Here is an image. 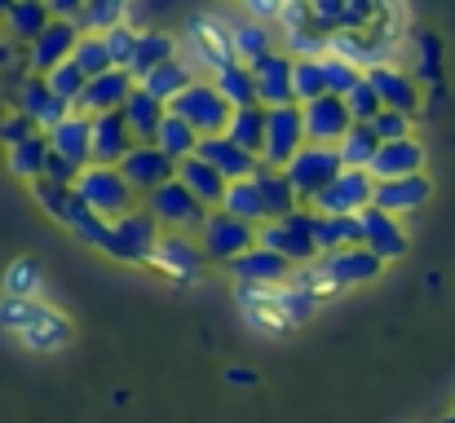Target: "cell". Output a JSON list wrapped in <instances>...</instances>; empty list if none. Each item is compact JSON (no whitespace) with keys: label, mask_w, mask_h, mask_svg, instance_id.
Here are the masks:
<instances>
[{"label":"cell","mask_w":455,"mask_h":423,"mask_svg":"<svg viewBox=\"0 0 455 423\" xmlns=\"http://www.w3.org/2000/svg\"><path fill=\"white\" fill-rule=\"evenodd\" d=\"M0 331H9L18 344L36 353H53L71 344V317L44 300H0Z\"/></svg>","instance_id":"6da1fadb"},{"label":"cell","mask_w":455,"mask_h":423,"mask_svg":"<svg viewBox=\"0 0 455 423\" xmlns=\"http://www.w3.org/2000/svg\"><path fill=\"white\" fill-rule=\"evenodd\" d=\"M71 190L80 194V203H84L98 221H120L124 212L138 208V194L124 185V176H120L116 168H93V163H89V168L76 176Z\"/></svg>","instance_id":"7a4b0ae2"},{"label":"cell","mask_w":455,"mask_h":423,"mask_svg":"<svg viewBox=\"0 0 455 423\" xmlns=\"http://www.w3.org/2000/svg\"><path fill=\"white\" fill-rule=\"evenodd\" d=\"M168 115L181 120L186 129H195L199 137H221L226 124H230V106H226V98L212 89V80H195L186 93H177V98L168 102Z\"/></svg>","instance_id":"3957f363"},{"label":"cell","mask_w":455,"mask_h":423,"mask_svg":"<svg viewBox=\"0 0 455 423\" xmlns=\"http://www.w3.org/2000/svg\"><path fill=\"white\" fill-rule=\"evenodd\" d=\"M159 225L155 216L138 203L133 212H124L120 221H111L107 230V256L111 261H124V265H151L155 261V247H159Z\"/></svg>","instance_id":"277c9868"},{"label":"cell","mask_w":455,"mask_h":423,"mask_svg":"<svg viewBox=\"0 0 455 423\" xmlns=\"http://www.w3.org/2000/svg\"><path fill=\"white\" fill-rule=\"evenodd\" d=\"M147 212L155 216V225L164 230V234H199L204 230V221H208V208L190 194V190H181L177 181H168V185H159L155 194H147V203H142Z\"/></svg>","instance_id":"5b68a950"},{"label":"cell","mask_w":455,"mask_h":423,"mask_svg":"<svg viewBox=\"0 0 455 423\" xmlns=\"http://www.w3.org/2000/svg\"><path fill=\"white\" fill-rule=\"evenodd\" d=\"M371 176L367 172H354V168H340L309 203H305V212H314V216H358V212H367L371 208Z\"/></svg>","instance_id":"8992f818"},{"label":"cell","mask_w":455,"mask_h":423,"mask_svg":"<svg viewBox=\"0 0 455 423\" xmlns=\"http://www.w3.org/2000/svg\"><path fill=\"white\" fill-rule=\"evenodd\" d=\"M257 247L275 252V256L288 261L292 270L314 265L318 252H314V243H309V212L301 208V212L288 216V221H270V225H261V230H257Z\"/></svg>","instance_id":"52a82bcc"},{"label":"cell","mask_w":455,"mask_h":423,"mask_svg":"<svg viewBox=\"0 0 455 423\" xmlns=\"http://www.w3.org/2000/svg\"><path fill=\"white\" fill-rule=\"evenodd\" d=\"M305 145V124H301V106H275L266 111V141H261V163L266 168H288L292 154H301Z\"/></svg>","instance_id":"ba28073f"},{"label":"cell","mask_w":455,"mask_h":423,"mask_svg":"<svg viewBox=\"0 0 455 423\" xmlns=\"http://www.w3.org/2000/svg\"><path fill=\"white\" fill-rule=\"evenodd\" d=\"M252 247H257V230H252V225H239V221H230L226 212H208V221H204V230H199V252H204V261L230 265V261H239V256L252 252Z\"/></svg>","instance_id":"9c48e42d"},{"label":"cell","mask_w":455,"mask_h":423,"mask_svg":"<svg viewBox=\"0 0 455 423\" xmlns=\"http://www.w3.org/2000/svg\"><path fill=\"white\" fill-rule=\"evenodd\" d=\"M275 22H279V35H275V40H283V53H288L292 62H301V58H323V53H327V31L309 18V4H305V0L283 4Z\"/></svg>","instance_id":"30bf717a"},{"label":"cell","mask_w":455,"mask_h":423,"mask_svg":"<svg viewBox=\"0 0 455 423\" xmlns=\"http://www.w3.org/2000/svg\"><path fill=\"white\" fill-rule=\"evenodd\" d=\"M248 75H252V93H257V106H261V111L297 106V102H292V58H288L283 49L257 58V62L248 67Z\"/></svg>","instance_id":"8fae6325"},{"label":"cell","mask_w":455,"mask_h":423,"mask_svg":"<svg viewBox=\"0 0 455 423\" xmlns=\"http://www.w3.org/2000/svg\"><path fill=\"white\" fill-rule=\"evenodd\" d=\"M340 172V159H336V150H327V145H305L301 154H292V163L283 168V176H288V185H292V194L301 199V208Z\"/></svg>","instance_id":"7c38bea8"},{"label":"cell","mask_w":455,"mask_h":423,"mask_svg":"<svg viewBox=\"0 0 455 423\" xmlns=\"http://www.w3.org/2000/svg\"><path fill=\"white\" fill-rule=\"evenodd\" d=\"M363 80L371 84V93H376L380 111H398V115L416 120V111H420V89H416V80H411L403 67L385 62V67H371V71H363Z\"/></svg>","instance_id":"4fadbf2b"},{"label":"cell","mask_w":455,"mask_h":423,"mask_svg":"<svg viewBox=\"0 0 455 423\" xmlns=\"http://www.w3.org/2000/svg\"><path fill=\"white\" fill-rule=\"evenodd\" d=\"M434 199V181L425 172L416 176H398V181H376L371 185V208L385 212V216H407V212H420L425 203Z\"/></svg>","instance_id":"5bb4252c"},{"label":"cell","mask_w":455,"mask_h":423,"mask_svg":"<svg viewBox=\"0 0 455 423\" xmlns=\"http://www.w3.org/2000/svg\"><path fill=\"white\" fill-rule=\"evenodd\" d=\"M120 176H124V185L133 190V194H155L159 185H168L172 181V172H177V163L168 159V154H159L155 145H133L124 159H120V168H116Z\"/></svg>","instance_id":"9a60e30c"},{"label":"cell","mask_w":455,"mask_h":423,"mask_svg":"<svg viewBox=\"0 0 455 423\" xmlns=\"http://www.w3.org/2000/svg\"><path fill=\"white\" fill-rule=\"evenodd\" d=\"M186 40H190L195 58H199L208 71H217V67L235 62L230 27H226V18H217V13H195V18H186Z\"/></svg>","instance_id":"2e32d148"},{"label":"cell","mask_w":455,"mask_h":423,"mask_svg":"<svg viewBox=\"0 0 455 423\" xmlns=\"http://www.w3.org/2000/svg\"><path fill=\"white\" fill-rule=\"evenodd\" d=\"M133 145H138V141H133V133H129V124H124L120 111L89 120V163H93V168H120V159H124Z\"/></svg>","instance_id":"e0dca14e"},{"label":"cell","mask_w":455,"mask_h":423,"mask_svg":"<svg viewBox=\"0 0 455 423\" xmlns=\"http://www.w3.org/2000/svg\"><path fill=\"white\" fill-rule=\"evenodd\" d=\"M301 124H305V141L309 145H327V150H336V141L349 133V111H345V102L340 98H331V93H323V98H314V102H305L301 106Z\"/></svg>","instance_id":"ac0fdd59"},{"label":"cell","mask_w":455,"mask_h":423,"mask_svg":"<svg viewBox=\"0 0 455 423\" xmlns=\"http://www.w3.org/2000/svg\"><path fill=\"white\" fill-rule=\"evenodd\" d=\"M13 111H18L36 133H49V129H58V124L71 115V106H67V102H58L40 75H27V80L18 84V102H13Z\"/></svg>","instance_id":"d6986e66"},{"label":"cell","mask_w":455,"mask_h":423,"mask_svg":"<svg viewBox=\"0 0 455 423\" xmlns=\"http://www.w3.org/2000/svg\"><path fill=\"white\" fill-rule=\"evenodd\" d=\"M358 230H363V252H371L380 265H389V261H403L407 256V230H403V221H394V216H385V212H376V208H367V212H358Z\"/></svg>","instance_id":"ffe728a7"},{"label":"cell","mask_w":455,"mask_h":423,"mask_svg":"<svg viewBox=\"0 0 455 423\" xmlns=\"http://www.w3.org/2000/svg\"><path fill=\"white\" fill-rule=\"evenodd\" d=\"M76 40H80V31H76V22H62V18H53L27 49V62H31V75H49V71H58L62 62H71V49H76Z\"/></svg>","instance_id":"44dd1931"},{"label":"cell","mask_w":455,"mask_h":423,"mask_svg":"<svg viewBox=\"0 0 455 423\" xmlns=\"http://www.w3.org/2000/svg\"><path fill=\"white\" fill-rule=\"evenodd\" d=\"M226 270H230L235 286H261V291L288 286V278H292V265H288V261H279V256H275V252H266V247L243 252V256H239V261H230Z\"/></svg>","instance_id":"7402d4cb"},{"label":"cell","mask_w":455,"mask_h":423,"mask_svg":"<svg viewBox=\"0 0 455 423\" xmlns=\"http://www.w3.org/2000/svg\"><path fill=\"white\" fill-rule=\"evenodd\" d=\"M138 84L129 80V71H102V75H93L89 84H84V93H80V102H76V115H111V111H120L124 102H129V93H133Z\"/></svg>","instance_id":"603a6c76"},{"label":"cell","mask_w":455,"mask_h":423,"mask_svg":"<svg viewBox=\"0 0 455 423\" xmlns=\"http://www.w3.org/2000/svg\"><path fill=\"white\" fill-rule=\"evenodd\" d=\"M318 270H323V278L331 282V291H340V286H363V282H376L385 274V265H380L371 252H363V247L318 256Z\"/></svg>","instance_id":"cb8c5ba5"},{"label":"cell","mask_w":455,"mask_h":423,"mask_svg":"<svg viewBox=\"0 0 455 423\" xmlns=\"http://www.w3.org/2000/svg\"><path fill=\"white\" fill-rule=\"evenodd\" d=\"M416 172H425V145L416 141V133L403 141H380V150L367 168L371 181H398V176H416Z\"/></svg>","instance_id":"d4e9b609"},{"label":"cell","mask_w":455,"mask_h":423,"mask_svg":"<svg viewBox=\"0 0 455 423\" xmlns=\"http://www.w3.org/2000/svg\"><path fill=\"white\" fill-rule=\"evenodd\" d=\"M283 286H275V291H261V286H235V304L243 309V317L257 326V331H266V335H288L292 326H288V317H283V295H279Z\"/></svg>","instance_id":"484cf974"},{"label":"cell","mask_w":455,"mask_h":423,"mask_svg":"<svg viewBox=\"0 0 455 423\" xmlns=\"http://www.w3.org/2000/svg\"><path fill=\"white\" fill-rule=\"evenodd\" d=\"M195 159H204L226 185L230 181H248L257 168H261V159H252V154H243L239 145H230L226 137H199L195 145Z\"/></svg>","instance_id":"4316f807"},{"label":"cell","mask_w":455,"mask_h":423,"mask_svg":"<svg viewBox=\"0 0 455 423\" xmlns=\"http://www.w3.org/2000/svg\"><path fill=\"white\" fill-rule=\"evenodd\" d=\"M151 265L164 270L168 278L190 282L199 274V265H204V252H199V243H190L186 234H159V247H155Z\"/></svg>","instance_id":"83f0119b"},{"label":"cell","mask_w":455,"mask_h":423,"mask_svg":"<svg viewBox=\"0 0 455 423\" xmlns=\"http://www.w3.org/2000/svg\"><path fill=\"white\" fill-rule=\"evenodd\" d=\"M252 185H257V194H261V208H266V225L270 221H288V216H297L301 212V199L292 194V185H288V176L279 172V168H257L252 172Z\"/></svg>","instance_id":"f1b7e54d"},{"label":"cell","mask_w":455,"mask_h":423,"mask_svg":"<svg viewBox=\"0 0 455 423\" xmlns=\"http://www.w3.org/2000/svg\"><path fill=\"white\" fill-rule=\"evenodd\" d=\"M309 243H314V252H318V256L363 247L358 216H314V212H309Z\"/></svg>","instance_id":"f546056e"},{"label":"cell","mask_w":455,"mask_h":423,"mask_svg":"<svg viewBox=\"0 0 455 423\" xmlns=\"http://www.w3.org/2000/svg\"><path fill=\"white\" fill-rule=\"evenodd\" d=\"M44 141H49V150L58 154V159H67L71 168H89V115H67L58 129H49L44 133Z\"/></svg>","instance_id":"4dcf8cb0"},{"label":"cell","mask_w":455,"mask_h":423,"mask_svg":"<svg viewBox=\"0 0 455 423\" xmlns=\"http://www.w3.org/2000/svg\"><path fill=\"white\" fill-rule=\"evenodd\" d=\"M172 181H177L181 190H190V194H195V199H199L208 212H217V208H221L226 181H221V176H217V172H212L204 159H195V154H190V159H181V163H177V172H172Z\"/></svg>","instance_id":"1f68e13d"},{"label":"cell","mask_w":455,"mask_h":423,"mask_svg":"<svg viewBox=\"0 0 455 423\" xmlns=\"http://www.w3.org/2000/svg\"><path fill=\"white\" fill-rule=\"evenodd\" d=\"M120 115H124V124H129V133H133L138 145H155V133H159V124H164L168 106H164V102H155L151 93L133 89V93H129V102L120 106Z\"/></svg>","instance_id":"d6a6232c"},{"label":"cell","mask_w":455,"mask_h":423,"mask_svg":"<svg viewBox=\"0 0 455 423\" xmlns=\"http://www.w3.org/2000/svg\"><path fill=\"white\" fill-rule=\"evenodd\" d=\"M195 80H199V75L190 71V62H186V58H168V62H159V67H155L147 80H138V89H142V93H151L155 102H164V106H168V102H172L177 93H186Z\"/></svg>","instance_id":"836d02e7"},{"label":"cell","mask_w":455,"mask_h":423,"mask_svg":"<svg viewBox=\"0 0 455 423\" xmlns=\"http://www.w3.org/2000/svg\"><path fill=\"white\" fill-rule=\"evenodd\" d=\"M168 58H177V40L168 35V31H138V44H133V58H129V80L138 84V80H147L159 62H168Z\"/></svg>","instance_id":"e575fe53"},{"label":"cell","mask_w":455,"mask_h":423,"mask_svg":"<svg viewBox=\"0 0 455 423\" xmlns=\"http://www.w3.org/2000/svg\"><path fill=\"white\" fill-rule=\"evenodd\" d=\"M230 27V49H235V62H243V67H252L257 58H266V53H275L279 49V40H275V31L266 27V22H226Z\"/></svg>","instance_id":"d590c367"},{"label":"cell","mask_w":455,"mask_h":423,"mask_svg":"<svg viewBox=\"0 0 455 423\" xmlns=\"http://www.w3.org/2000/svg\"><path fill=\"white\" fill-rule=\"evenodd\" d=\"M217 212H226L230 221L252 225V230H261V225H266V208H261V194H257L252 176H248V181H230V185H226V194H221V208H217Z\"/></svg>","instance_id":"8d00e7d4"},{"label":"cell","mask_w":455,"mask_h":423,"mask_svg":"<svg viewBox=\"0 0 455 423\" xmlns=\"http://www.w3.org/2000/svg\"><path fill=\"white\" fill-rule=\"evenodd\" d=\"M221 137L230 141V145H239L243 154L261 159V141H266V111H261V106H239V111H230V124H226V133H221Z\"/></svg>","instance_id":"74e56055"},{"label":"cell","mask_w":455,"mask_h":423,"mask_svg":"<svg viewBox=\"0 0 455 423\" xmlns=\"http://www.w3.org/2000/svg\"><path fill=\"white\" fill-rule=\"evenodd\" d=\"M376 150H380V141H376V133H371V124H349V133L336 141V159H340V168H354V172H367L371 159H376Z\"/></svg>","instance_id":"f35d334b"},{"label":"cell","mask_w":455,"mask_h":423,"mask_svg":"<svg viewBox=\"0 0 455 423\" xmlns=\"http://www.w3.org/2000/svg\"><path fill=\"white\" fill-rule=\"evenodd\" d=\"M212 89L226 98V106H230V111H239V106H257L252 75H248V67H243V62H226V67H217V71H212Z\"/></svg>","instance_id":"ab89813d"},{"label":"cell","mask_w":455,"mask_h":423,"mask_svg":"<svg viewBox=\"0 0 455 423\" xmlns=\"http://www.w3.org/2000/svg\"><path fill=\"white\" fill-rule=\"evenodd\" d=\"M120 22H129V9L120 0H89V4L76 9V31L80 35H107Z\"/></svg>","instance_id":"60d3db41"},{"label":"cell","mask_w":455,"mask_h":423,"mask_svg":"<svg viewBox=\"0 0 455 423\" xmlns=\"http://www.w3.org/2000/svg\"><path fill=\"white\" fill-rule=\"evenodd\" d=\"M0 13L9 18V31L18 35V40H36L53 18H49V4H40V0H18V4H0Z\"/></svg>","instance_id":"b9f144b4"},{"label":"cell","mask_w":455,"mask_h":423,"mask_svg":"<svg viewBox=\"0 0 455 423\" xmlns=\"http://www.w3.org/2000/svg\"><path fill=\"white\" fill-rule=\"evenodd\" d=\"M44 159H49V141H44V133H31L27 141L9 145V168H13V176L40 181V176H44Z\"/></svg>","instance_id":"7bdbcfd3"},{"label":"cell","mask_w":455,"mask_h":423,"mask_svg":"<svg viewBox=\"0 0 455 423\" xmlns=\"http://www.w3.org/2000/svg\"><path fill=\"white\" fill-rule=\"evenodd\" d=\"M195 145H199V133H195V129H186L181 120L164 115V124H159V133H155V150H159V154H168L172 163H181V159L195 154Z\"/></svg>","instance_id":"ee69618b"},{"label":"cell","mask_w":455,"mask_h":423,"mask_svg":"<svg viewBox=\"0 0 455 423\" xmlns=\"http://www.w3.org/2000/svg\"><path fill=\"white\" fill-rule=\"evenodd\" d=\"M40 261L22 256L4 270V300H40Z\"/></svg>","instance_id":"f6af8a7d"},{"label":"cell","mask_w":455,"mask_h":423,"mask_svg":"<svg viewBox=\"0 0 455 423\" xmlns=\"http://www.w3.org/2000/svg\"><path fill=\"white\" fill-rule=\"evenodd\" d=\"M71 62H76V71H80L84 80H93V75H102V71H116L111 58H107V49H102V35H80L76 49H71Z\"/></svg>","instance_id":"bcb514c9"},{"label":"cell","mask_w":455,"mask_h":423,"mask_svg":"<svg viewBox=\"0 0 455 423\" xmlns=\"http://www.w3.org/2000/svg\"><path fill=\"white\" fill-rule=\"evenodd\" d=\"M327 89H323V67H318V58H301V62H292V102L305 106V102H314V98H323Z\"/></svg>","instance_id":"7dc6e473"},{"label":"cell","mask_w":455,"mask_h":423,"mask_svg":"<svg viewBox=\"0 0 455 423\" xmlns=\"http://www.w3.org/2000/svg\"><path fill=\"white\" fill-rule=\"evenodd\" d=\"M318 67H323V89H327L331 98H345V93L363 80V71H358V67H349L345 58H331V53H323V58H318Z\"/></svg>","instance_id":"c3c4849f"},{"label":"cell","mask_w":455,"mask_h":423,"mask_svg":"<svg viewBox=\"0 0 455 423\" xmlns=\"http://www.w3.org/2000/svg\"><path fill=\"white\" fill-rule=\"evenodd\" d=\"M44 84H49V93H53L58 102H67V106L76 111V102H80V93H84V84H89V80L76 71V62H62L58 71H49V75H44Z\"/></svg>","instance_id":"681fc988"},{"label":"cell","mask_w":455,"mask_h":423,"mask_svg":"<svg viewBox=\"0 0 455 423\" xmlns=\"http://www.w3.org/2000/svg\"><path fill=\"white\" fill-rule=\"evenodd\" d=\"M133 44H138V27H133V22H120V27H111V31L102 35V49H107V58H111V67H116V71H124V67H129Z\"/></svg>","instance_id":"f907efd6"},{"label":"cell","mask_w":455,"mask_h":423,"mask_svg":"<svg viewBox=\"0 0 455 423\" xmlns=\"http://www.w3.org/2000/svg\"><path fill=\"white\" fill-rule=\"evenodd\" d=\"M340 102H345V111H349V120H354V124H371V120L380 115V102H376V93H371V84H367V80H358Z\"/></svg>","instance_id":"816d5d0a"},{"label":"cell","mask_w":455,"mask_h":423,"mask_svg":"<svg viewBox=\"0 0 455 423\" xmlns=\"http://www.w3.org/2000/svg\"><path fill=\"white\" fill-rule=\"evenodd\" d=\"M292 291H305L309 300H323V295H336L331 291V282L323 278V270H318V261L314 265H301V270H292V278H288Z\"/></svg>","instance_id":"f5cc1de1"},{"label":"cell","mask_w":455,"mask_h":423,"mask_svg":"<svg viewBox=\"0 0 455 423\" xmlns=\"http://www.w3.org/2000/svg\"><path fill=\"white\" fill-rule=\"evenodd\" d=\"M371 133H376V141H403V137H411V120L398 115V111H380L371 120Z\"/></svg>","instance_id":"db71d44e"},{"label":"cell","mask_w":455,"mask_h":423,"mask_svg":"<svg viewBox=\"0 0 455 423\" xmlns=\"http://www.w3.org/2000/svg\"><path fill=\"white\" fill-rule=\"evenodd\" d=\"M279 295H283V317H288V326H301L305 317L318 309V300H309L305 291H292V286H283Z\"/></svg>","instance_id":"11a10c76"},{"label":"cell","mask_w":455,"mask_h":423,"mask_svg":"<svg viewBox=\"0 0 455 423\" xmlns=\"http://www.w3.org/2000/svg\"><path fill=\"white\" fill-rule=\"evenodd\" d=\"M31 133H36V129H31V124H27V120H22L18 111L0 115V141H4V145H18V141H27Z\"/></svg>","instance_id":"9f6ffc18"},{"label":"cell","mask_w":455,"mask_h":423,"mask_svg":"<svg viewBox=\"0 0 455 423\" xmlns=\"http://www.w3.org/2000/svg\"><path fill=\"white\" fill-rule=\"evenodd\" d=\"M279 9H283L279 0H252V4H248L252 22H261V18H270V22H275V18H279Z\"/></svg>","instance_id":"6f0895ef"},{"label":"cell","mask_w":455,"mask_h":423,"mask_svg":"<svg viewBox=\"0 0 455 423\" xmlns=\"http://www.w3.org/2000/svg\"><path fill=\"white\" fill-rule=\"evenodd\" d=\"M420 49H425V75L434 80L438 75V40L434 35H420Z\"/></svg>","instance_id":"680465c9"},{"label":"cell","mask_w":455,"mask_h":423,"mask_svg":"<svg viewBox=\"0 0 455 423\" xmlns=\"http://www.w3.org/2000/svg\"><path fill=\"white\" fill-rule=\"evenodd\" d=\"M226 380H230V384H257V375H252V371H235V366L226 371Z\"/></svg>","instance_id":"91938a15"},{"label":"cell","mask_w":455,"mask_h":423,"mask_svg":"<svg viewBox=\"0 0 455 423\" xmlns=\"http://www.w3.org/2000/svg\"><path fill=\"white\" fill-rule=\"evenodd\" d=\"M438 423H455V406H451V411H447V415H443V419H438Z\"/></svg>","instance_id":"94428289"}]
</instances>
